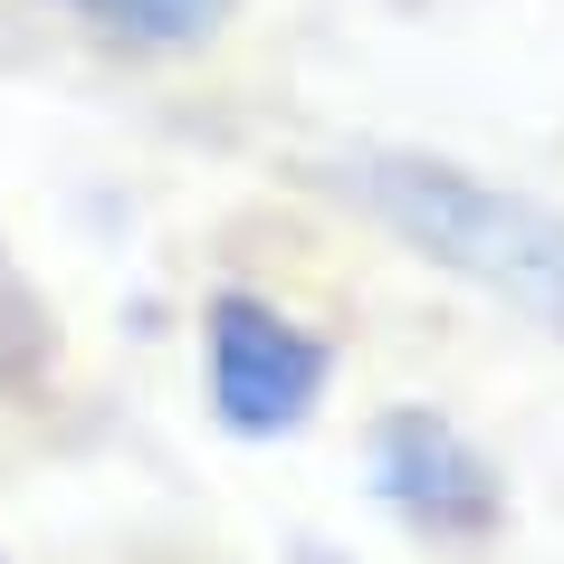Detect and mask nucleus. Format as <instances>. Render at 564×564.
Listing matches in <instances>:
<instances>
[{
	"label": "nucleus",
	"instance_id": "3",
	"mask_svg": "<svg viewBox=\"0 0 564 564\" xmlns=\"http://www.w3.org/2000/svg\"><path fill=\"white\" fill-rule=\"evenodd\" d=\"M364 488L383 498L392 527H412L421 545H488L507 527V478L498 459L431 402H392L364 431Z\"/></svg>",
	"mask_w": 564,
	"mask_h": 564
},
{
	"label": "nucleus",
	"instance_id": "4",
	"mask_svg": "<svg viewBox=\"0 0 564 564\" xmlns=\"http://www.w3.org/2000/svg\"><path fill=\"white\" fill-rule=\"evenodd\" d=\"M58 10H67V20H87L96 39H116V48L173 58V48H202V39H220L239 0H58Z\"/></svg>",
	"mask_w": 564,
	"mask_h": 564
},
{
	"label": "nucleus",
	"instance_id": "5",
	"mask_svg": "<svg viewBox=\"0 0 564 564\" xmlns=\"http://www.w3.org/2000/svg\"><path fill=\"white\" fill-rule=\"evenodd\" d=\"M48 373H58V316H48V297L30 288V268L0 239V412H20Z\"/></svg>",
	"mask_w": 564,
	"mask_h": 564
},
{
	"label": "nucleus",
	"instance_id": "2",
	"mask_svg": "<svg viewBox=\"0 0 564 564\" xmlns=\"http://www.w3.org/2000/svg\"><path fill=\"white\" fill-rule=\"evenodd\" d=\"M202 383H210V421L230 441H288L326 402L335 345L259 288H220L202 306Z\"/></svg>",
	"mask_w": 564,
	"mask_h": 564
},
{
	"label": "nucleus",
	"instance_id": "1",
	"mask_svg": "<svg viewBox=\"0 0 564 564\" xmlns=\"http://www.w3.org/2000/svg\"><path fill=\"white\" fill-rule=\"evenodd\" d=\"M335 192L355 210H373L392 239H412L421 259H441L449 278H469L488 297H507L517 316H535L545 335H564V210L507 182H478L449 153L412 144H355L335 153Z\"/></svg>",
	"mask_w": 564,
	"mask_h": 564
}]
</instances>
